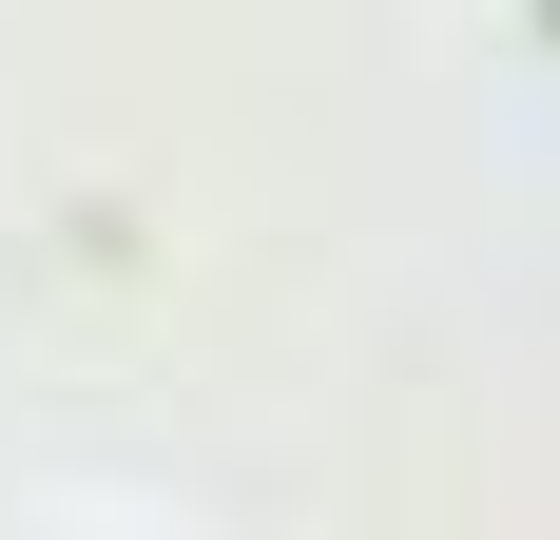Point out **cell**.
<instances>
[{
	"label": "cell",
	"instance_id": "1",
	"mask_svg": "<svg viewBox=\"0 0 560 540\" xmlns=\"http://www.w3.org/2000/svg\"><path fill=\"white\" fill-rule=\"evenodd\" d=\"M541 39H560V0H541Z\"/></svg>",
	"mask_w": 560,
	"mask_h": 540
}]
</instances>
